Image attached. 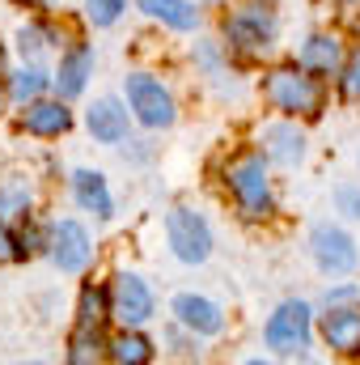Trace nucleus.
I'll list each match as a JSON object with an SVG mask.
<instances>
[{"instance_id":"f257e3e1","label":"nucleus","mask_w":360,"mask_h":365,"mask_svg":"<svg viewBox=\"0 0 360 365\" xmlns=\"http://www.w3.org/2000/svg\"><path fill=\"white\" fill-rule=\"evenodd\" d=\"M225 179H229V191H233V200H238V208L246 217H268L271 212V187H268V170H263L259 153L233 162Z\"/></svg>"},{"instance_id":"f03ea898","label":"nucleus","mask_w":360,"mask_h":365,"mask_svg":"<svg viewBox=\"0 0 360 365\" xmlns=\"http://www.w3.org/2000/svg\"><path fill=\"white\" fill-rule=\"evenodd\" d=\"M268 344L280 357H301L309 349V306L305 302H284L268 323Z\"/></svg>"},{"instance_id":"7ed1b4c3","label":"nucleus","mask_w":360,"mask_h":365,"mask_svg":"<svg viewBox=\"0 0 360 365\" xmlns=\"http://www.w3.org/2000/svg\"><path fill=\"white\" fill-rule=\"evenodd\" d=\"M225 34H229V47H233V51H242V56H263L271 47V38H275V17H271L268 9H259V4H246V9H238V13L229 17Z\"/></svg>"},{"instance_id":"20e7f679","label":"nucleus","mask_w":360,"mask_h":365,"mask_svg":"<svg viewBox=\"0 0 360 365\" xmlns=\"http://www.w3.org/2000/svg\"><path fill=\"white\" fill-rule=\"evenodd\" d=\"M268 98L280 110H297V115H314L322 106V90L314 77L297 73V68H275L268 77Z\"/></svg>"},{"instance_id":"39448f33","label":"nucleus","mask_w":360,"mask_h":365,"mask_svg":"<svg viewBox=\"0 0 360 365\" xmlns=\"http://www.w3.org/2000/svg\"><path fill=\"white\" fill-rule=\"evenodd\" d=\"M166 234H170V247H174V255H179L182 264H203L208 251H212V234H208L203 217L191 212V208H174L170 212Z\"/></svg>"},{"instance_id":"423d86ee","label":"nucleus","mask_w":360,"mask_h":365,"mask_svg":"<svg viewBox=\"0 0 360 365\" xmlns=\"http://www.w3.org/2000/svg\"><path fill=\"white\" fill-rule=\"evenodd\" d=\"M127 106L149 128H170L174 123V98L162 90V81H153V77H127Z\"/></svg>"},{"instance_id":"0eeeda50","label":"nucleus","mask_w":360,"mask_h":365,"mask_svg":"<svg viewBox=\"0 0 360 365\" xmlns=\"http://www.w3.org/2000/svg\"><path fill=\"white\" fill-rule=\"evenodd\" d=\"M110 314H115L123 327L149 323V314H153V293H149V284L132 272L115 276V284H110Z\"/></svg>"},{"instance_id":"6e6552de","label":"nucleus","mask_w":360,"mask_h":365,"mask_svg":"<svg viewBox=\"0 0 360 365\" xmlns=\"http://www.w3.org/2000/svg\"><path fill=\"white\" fill-rule=\"evenodd\" d=\"M309 242H314V259L322 272H352L356 268V242L339 225H318Z\"/></svg>"},{"instance_id":"1a4fd4ad","label":"nucleus","mask_w":360,"mask_h":365,"mask_svg":"<svg viewBox=\"0 0 360 365\" xmlns=\"http://www.w3.org/2000/svg\"><path fill=\"white\" fill-rule=\"evenodd\" d=\"M90 234H85V225H77V221H60V225H51V259L64 268V272H81L85 264H90Z\"/></svg>"},{"instance_id":"9d476101","label":"nucleus","mask_w":360,"mask_h":365,"mask_svg":"<svg viewBox=\"0 0 360 365\" xmlns=\"http://www.w3.org/2000/svg\"><path fill=\"white\" fill-rule=\"evenodd\" d=\"M85 123H90L93 136L106 140V145H115V140L127 136V110H123L115 98H97L90 106V115H85Z\"/></svg>"},{"instance_id":"9b49d317","label":"nucleus","mask_w":360,"mask_h":365,"mask_svg":"<svg viewBox=\"0 0 360 365\" xmlns=\"http://www.w3.org/2000/svg\"><path fill=\"white\" fill-rule=\"evenodd\" d=\"M174 314H179L191 331H199V336H216L221 323H225L221 310H216L208 297H195V293H179V297H174Z\"/></svg>"},{"instance_id":"f8f14e48","label":"nucleus","mask_w":360,"mask_h":365,"mask_svg":"<svg viewBox=\"0 0 360 365\" xmlns=\"http://www.w3.org/2000/svg\"><path fill=\"white\" fill-rule=\"evenodd\" d=\"M322 336L339 353H360V310H331L322 319Z\"/></svg>"},{"instance_id":"ddd939ff","label":"nucleus","mask_w":360,"mask_h":365,"mask_svg":"<svg viewBox=\"0 0 360 365\" xmlns=\"http://www.w3.org/2000/svg\"><path fill=\"white\" fill-rule=\"evenodd\" d=\"M68 128H73L68 106H60V102H30L26 106V132H34V136H60Z\"/></svg>"},{"instance_id":"4468645a","label":"nucleus","mask_w":360,"mask_h":365,"mask_svg":"<svg viewBox=\"0 0 360 365\" xmlns=\"http://www.w3.org/2000/svg\"><path fill=\"white\" fill-rule=\"evenodd\" d=\"M85 77H90V47H73L60 60V77H55L60 98H77V93L85 90Z\"/></svg>"},{"instance_id":"2eb2a0df","label":"nucleus","mask_w":360,"mask_h":365,"mask_svg":"<svg viewBox=\"0 0 360 365\" xmlns=\"http://www.w3.org/2000/svg\"><path fill=\"white\" fill-rule=\"evenodd\" d=\"M268 153L275 158V162H284V166H292V162H301L305 158V136L297 132V128H288V123H275V128H268Z\"/></svg>"},{"instance_id":"dca6fc26","label":"nucleus","mask_w":360,"mask_h":365,"mask_svg":"<svg viewBox=\"0 0 360 365\" xmlns=\"http://www.w3.org/2000/svg\"><path fill=\"white\" fill-rule=\"evenodd\" d=\"M73 187H77V200L97 212V217H110V191H106V179L97 170H77L73 175Z\"/></svg>"},{"instance_id":"f3484780","label":"nucleus","mask_w":360,"mask_h":365,"mask_svg":"<svg viewBox=\"0 0 360 365\" xmlns=\"http://www.w3.org/2000/svg\"><path fill=\"white\" fill-rule=\"evenodd\" d=\"M140 9H144L149 17L174 26V30H195V21H199V13H195L186 0H140Z\"/></svg>"},{"instance_id":"a211bd4d","label":"nucleus","mask_w":360,"mask_h":365,"mask_svg":"<svg viewBox=\"0 0 360 365\" xmlns=\"http://www.w3.org/2000/svg\"><path fill=\"white\" fill-rule=\"evenodd\" d=\"M301 68H314V73H331V68H339V43L327 38V34H314V38L301 47Z\"/></svg>"},{"instance_id":"6ab92c4d","label":"nucleus","mask_w":360,"mask_h":365,"mask_svg":"<svg viewBox=\"0 0 360 365\" xmlns=\"http://www.w3.org/2000/svg\"><path fill=\"white\" fill-rule=\"evenodd\" d=\"M149 357H153V344L144 336H136V331H123L110 344V361H119V365H144Z\"/></svg>"},{"instance_id":"aec40b11","label":"nucleus","mask_w":360,"mask_h":365,"mask_svg":"<svg viewBox=\"0 0 360 365\" xmlns=\"http://www.w3.org/2000/svg\"><path fill=\"white\" fill-rule=\"evenodd\" d=\"M106 297L110 293H102V289H85L81 293V310H77V323L81 327H102L106 323Z\"/></svg>"},{"instance_id":"412c9836","label":"nucleus","mask_w":360,"mask_h":365,"mask_svg":"<svg viewBox=\"0 0 360 365\" xmlns=\"http://www.w3.org/2000/svg\"><path fill=\"white\" fill-rule=\"evenodd\" d=\"M97 357H102V336H97V327H81V331L73 336V353H68V361L85 365V361H97Z\"/></svg>"},{"instance_id":"4be33fe9","label":"nucleus","mask_w":360,"mask_h":365,"mask_svg":"<svg viewBox=\"0 0 360 365\" xmlns=\"http://www.w3.org/2000/svg\"><path fill=\"white\" fill-rule=\"evenodd\" d=\"M47 86V77H43V68H21L17 77H13V98H38V90Z\"/></svg>"},{"instance_id":"5701e85b","label":"nucleus","mask_w":360,"mask_h":365,"mask_svg":"<svg viewBox=\"0 0 360 365\" xmlns=\"http://www.w3.org/2000/svg\"><path fill=\"white\" fill-rule=\"evenodd\" d=\"M85 9H90L93 26H110V21L123 13V0H85Z\"/></svg>"},{"instance_id":"b1692460","label":"nucleus","mask_w":360,"mask_h":365,"mask_svg":"<svg viewBox=\"0 0 360 365\" xmlns=\"http://www.w3.org/2000/svg\"><path fill=\"white\" fill-rule=\"evenodd\" d=\"M344 93L348 98H360V47L348 56V64H344Z\"/></svg>"},{"instance_id":"393cba45","label":"nucleus","mask_w":360,"mask_h":365,"mask_svg":"<svg viewBox=\"0 0 360 365\" xmlns=\"http://www.w3.org/2000/svg\"><path fill=\"white\" fill-rule=\"evenodd\" d=\"M26 204H30V191H26V187H9V191H0V212H13V208L26 212Z\"/></svg>"},{"instance_id":"a878e982","label":"nucleus","mask_w":360,"mask_h":365,"mask_svg":"<svg viewBox=\"0 0 360 365\" xmlns=\"http://www.w3.org/2000/svg\"><path fill=\"white\" fill-rule=\"evenodd\" d=\"M13 259H21V242L0 225V264H13Z\"/></svg>"},{"instance_id":"bb28decb","label":"nucleus","mask_w":360,"mask_h":365,"mask_svg":"<svg viewBox=\"0 0 360 365\" xmlns=\"http://www.w3.org/2000/svg\"><path fill=\"white\" fill-rule=\"evenodd\" d=\"M335 200H339V208H344L348 217H356V221H360V191H356V187H344Z\"/></svg>"},{"instance_id":"cd10ccee","label":"nucleus","mask_w":360,"mask_h":365,"mask_svg":"<svg viewBox=\"0 0 360 365\" xmlns=\"http://www.w3.org/2000/svg\"><path fill=\"white\" fill-rule=\"evenodd\" d=\"M43 30H21V56H38L43 51Z\"/></svg>"},{"instance_id":"c85d7f7f","label":"nucleus","mask_w":360,"mask_h":365,"mask_svg":"<svg viewBox=\"0 0 360 365\" xmlns=\"http://www.w3.org/2000/svg\"><path fill=\"white\" fill-rule=\"evenodd\" d=\"M26 4H51V0H26Z\"/></svg>"}]
</instances>
